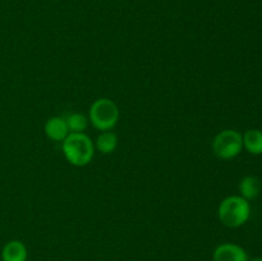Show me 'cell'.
<instances>
[{"instance_id": "3", "label": "cell", "mask_w": 262, "mask_h": 261, "mask_svg": "<svg viewBox=\"0 0 262 261\" xmlns=\"http://www.w3.org/2000/svg\"><path fill=\"white\" fill-rule=\"evenodd\" d=\"M119 120V109L113 100L102 97L92 102L90 106V122L96 129L110 130Z\"/></svg>"}, {"instance_id": "8", "label": "cell", "mask_w": 262, "mask_h": 261, "mask_svg": "<svg viewBox=\"0 0 262 261\" xmlns=\"http://www.w3.org/2000/svg\"><path fill=\"white\" fill-rule=\"evenodd\" d=\"M239 191L243 199H246L247 201L248 200L256 199L261 191L260 179L252 176L245 177L239 183Z\"/></svg>"}, {"instance_id": "6", "label": "cell", "mask_w": 262, "mask_h": 261, "mask_svg": "<svg viewBox=\"0 0 262 261\" xmlns=\"http://www.w3.org/2000/svg\"><path fill=\"white\" fill-rule=\"evenodd\" d=\"M46 136L53 141H61L69 135L68 125H67L66 118L63 117H51L46 120L45 127H43Z\"/></svg>"}, {"instance_id": "11", "label": "cell", "mask_w": 262, "mask_h": 261, "mask_svg": "<svg viewBox=\"0 0 262 261\" xmlns=\"http://www.w3.org/2000/svg\"><path fill=\"white\" fill-rule=\"evenodd\" d=\"M69 133H84L89 127V118L79 113H72L66 118Z\"/></svg>"}, {"instance_id": "10", "label": "cell", "mask_w": 262, "mask_h": 261, "mask_svg": "<svg viewBox=\"0 0 262 261\" xmlns=\"http://www.w3.org/2000/svg\"><path fill=\"white\" fill-rule=\"evenodd\" d=\"M95 147L102 154H112L117 150L118 147V137L115 133L110 130H104L100 133L96 138Z\"/></svg>"}, {"instance_id": "5", "label": "cell", "mask_w": 262, "mask_h": 261, "mask_svg": "<svg viewBox=\"0 0 262 261\" xmlns=\"http://www.w3.org/2000/svg\"><path fill=\"white\" fill-rule=\"evenodd\" d=\"M214 261H248L247 252L234 243H223L212 253Z\"/></svg>"}, {"instance_id": "9", "label": "cell", "mask_w": 262, "mask_h": 261, "mask_svg": "<svg viewBox=\"0 0 262 261\" xmlns=\"http://www.w3.org/2000/svg\"><path fill=\"white\" fill-rule=\"evenodd\" d=\"M243 137V146L248 153L253 155H261L262 154V130L248 129Z\"/></svg>"}, {"instance_id": "4", "label": "cell", "mask_w": 262, "mask_h": 261, "mask_svg": "<svg viewBox=\"0 0 262 261\" xmlns=\"http://www.w3.org/2000/svg\"><path fill=\"white\" fill-rule=\"evenodd\" d=\"M243 148V137L238 130L224 129L215 136L212 153L223 160L235 158Z\"/></svg>"}, {"instance_id": "7", "label": "cell", "mask_w": 262, "mask_h": 261, "mask_svg": "<svg viewBox=\"0 0 262 261\" xmlns=\"http://www.w3.org/2000/svg\"><path fill=\"white\" fill-rule=\"evenodd\" d=\"M27 247L20 241H9L2 251L3 261H27Z\"/></svg>"}, {"instance_id": "12", "label": "cell", "mask_w": 262, "mask_h": 261, "mask_svg": "<svg viewBox=\"0 0 262 261\" xmlns=\"http://www.w3.org/2000/svg\"><path fill=\"white\" fill-rule=\"evenodd\" d=\"M251 261H262V257H256V258H253V260H251Z\"/></svg>"}, {"instance_id": "1", "label": "cell", "mask_w": 262, "mask_h": 261, "mask_svg": "<svg viewBox=\"0 0 262 261\" xmlns=\"http://www.w3.org/2000/svg\"><path fill=\"white\" fill-rule=\"evenodd\" d=\"M63 154L74 166H84L91 163L95 145L86 133H69L63 141Z\"/></svg>"}, {"instance_id": "2", "label": "cell", "mask_w": 262, "mask_h": 261, "mask_svg": "<svg viewBox=\"0 0 262 261\" xmlns=\"http://www.w3.org/2000/svg\"><path fill=\"white\" fill-rule=\"evenodd\" d=\"M251 214L250 204L242 196H229L222 201L217 210L220 222L229 228L245 224Z\"/></svg>"}]
</instances>
